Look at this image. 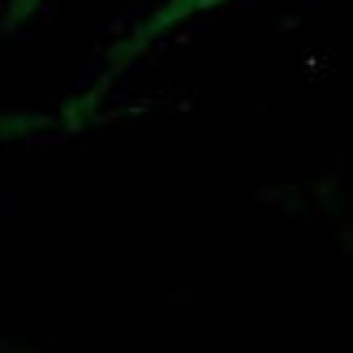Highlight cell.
<instances>
[{"label": "cell", "instance_id": "cell-3", "mask_svg": "<svg viewBox=\"0 0 353 353\" xmlns=\"http://www.w3.org/2000/svg\"><path fill=\"white\" fill-rule=\"evenodd\" d=\"M43 9V0H9V13H5V22H0V30H13V26H22L30 13H39Z\"/></svg>", "mask_w": 353, "mask_h": 353}, {"label": "cell", "instance_id": "cell-2", "mask_svg": "<svg viewBox=\"0 0 353 353\" xmlns=\"http://www.w3.org/2000/svg\"><path fill=\"white\" fill-rule=\"evenodd\" d=\"M52 125V117H34V112H0V143H13V138L39 134Z\"/></svg>", "mask_w": 353, "mask_h": 353}, {"label": "cell", "instance_id": "cell-1", "mask_svg": "<svg viewBox=\"0 0 353 353\" xmlns=\"http://www.w3.org/2000/svg\"><path fill=\"white\" fill-rule=\"evenodd\" d=\"M224 5H233V0H160L147 17H138V22L121 34V39L112 43V52L103 57V69H99V78L86 86V91L69 103V117H82V112H91L95 103L103 99L117 86V78L121 74H130V69L147 57V52L160 43V39H168L172 30H181V26H190V22H199V17H207V13H216V9H224Z\"/></svg>", "mask_w": 353, "mask_h": 353}]
</instances>
